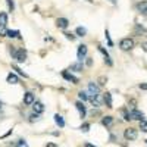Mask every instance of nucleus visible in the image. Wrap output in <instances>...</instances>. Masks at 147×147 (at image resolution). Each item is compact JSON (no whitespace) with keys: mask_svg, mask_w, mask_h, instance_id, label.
Listing matches in <instances>:
<instances>
[{"mask_svg":"<svg viewBox=\"0 0 147 147\" xmlns=\"http://www.w3.org/2000/svg\"><path fill=\"white\" fill-rule=\"evenodd\" d=\"M140 129H141V132H147V119L140 122Z\"/></svg>","mask_w":147,"mask_h":147,"instance_id":"nucleus-28","label":"nucleus"},{"mask_svg":"<svg viewBox=\"0 0 147 147\" xmlns=\"http://www.w3.org/2000/svg\"><path fill=\"white\" fill-rule=\"evenodd\" d=\"M109 2L112 3V5H116V0H109Z\"/></svg>","mask_w":147,"mask_h":147,"instance_id":"nucleus-40","label":"nucleus"},{"mask_svg":"<svg viewBox=\"0 0 147 147\" xmlns=\"http://www.w3.org/2000/svg\"><path fill=\"white\" fill-rule=\"evenodd\" d=\"M55 124L59 127V128H63L65 127V119H63V116L62 115H59V113H55Z\"/></svg>","mask_w":147,"mask_h":147,"instance_id":"nucleus-13","label":"nucleus"},{"mask_svg":"<svg viewBox=\"0 0 147 147\" xmlns=\"http://www.w3.org/2000/svg\"><path fill=\"white\" fill-rule=\"evenodd\" d=\"M63 35L66 37V38H68V40H71V41H74V40H75V38H77V35H74V34H71V32H65Z\"/></svg>","mask_w":147,"mask_h":147,"instance_id":"nucleus-31","label":"nucleus"},{"mask_svg":"<svg viewBox=\"0 0 147 147\" xmlns=\"http://www.w3.org/2000/svg\"><path fill=\"white\" fill-rule=\"evenodd\" d=\"M138 87H140L141 90H146V91H147V82H141V84H138Z\"/></svg>","mask_w":147,"mask_h":147,"instance_id":"nucleus-34","label":"nucleus"},{"mask_svg":"<svg viewBox=\"0 0 147 147\" xmlns=\"http://www.w3.org/2000/svg\"><path fill=\"white\" fill-rule=\"evenodd\" d=\"M7 25V13L6 12H0V27L5 28Z\"/></svg>","mask_w":147,"mask_h":147,"instance_id":"nucleus-19","label":"nucleus"},{"mask_svg":"<svg viewBox=\"0 0 147 147\" xmlns=\"http://www.w3.org/2000/svg\"><path fill=\"white\" fill-rule=\"evenodd\" d=\"M13 146H15V147H30V146H28V143H27L25 140H24V138L16 140V141L13 143Z\"/></svg>","mask_w":147,"mask_h":147,"instance_id":"nucleus-23","label":"nucleus"},{"mask_svg":"<svg viewBox=\"0 0 147 147\" xmlns=\"http://www.w3.org/2000/svg\"><path fill=\"white\" fill-rule=\"evenodd\" d=\"M105 38H106L109 47H113V41H112V38H110V35H109V31H107V30H105Z\"/></svg>","mask_w":147,"mask_h":147,"instance_id":"nucleus-26","label":"nucleus"},{"mask_svg":"<svg viewBox=\"0 0 147 147\" xmlns=\"http://www.w3.org/2000/svg\"><path fill=\"white\" fill-rule=\"evenodd\" d=\"M122 116H124L125 121H132V119H134V118H132V113H131V110H124V112H122Z\"/></svg>","mask_w":147,"mask_h":147,"instance_id":"nucleus-24","label":"nucleus"},{"mask_svg":"<svg viewBox=\"0 0 147 147\" xmlns=\"http://www.w3.org/2000/svg\"><path fill=\"white\" fill-rule=\"evenodd\" d=\"M87 2H93V0H87Z\"/></svg>","mask_w":147,"mask_h":147,"instance_id":"nucleus-42","label":"nucleus"},{"mask_svg":"<svg viewBox=\"0 0 147 147\" xmlns=\"http://www.w3.org/2000/svg\"><path fill=\"white\" fill-rule=\"evenodd\" d=\"M44 105L41 103V102H34V105H32V110L35 113H38V115H41L43 112H44Z\"/></svg>","mask_w":147,"mask_h":147,"instance_id":"nucleus-11","label":"nucleus"},{"mask_svg":"<svg viewBox=\"0 0 147 147\" xmlns=\"http://www.w3.org/2000/svg\"><path fill=\"white\" fill-rule=\"evenodd\" d=\"M90 128H91V125L88 124V122H82L81 127H80V129H81L82 132H88V131H90Z\"/></svg>","mask_w":147,"mask_h":147,"instance_id":"nucleus-25","label":"nucleus"},{"mask_svg":"<svg viewBox=\"0 0 147 147\" xmlns=\"http://www.w3.org/2000/svg\"><path fill=\"white\" fill-rule=\"evenodd\" d=\"M82 68H84V65H82V62H80V60L71 63V66H69V69L74 71V72H82Z\"/></svg>","mask_w":147,"mask_h":147,"instance_id":"nucleus-12","label":"nucleus"},{"mask_svg":"<svg viewBox=\"0 0 147 147\" xmlns=\"http://www.w3.org/2000/svg\"><path fill=\"white\" fill-rule=\"evenodd\" d=\"M146 144H147V140H146Z\"/></svg>","mask_w":147,"mask_h":147,"instance_id":"nucleus-43","label":"nucleus"},{"mask_svg":"<svg viewBox=\"0 0 147 147\" xmlns=\"http://www.w3.org/2000/svg\"><path fill=\"white\" fill-rule=\"evenodd\" d=\"M75 34H77V37H85V34H87V30H85L84 27H77V28H75Z\"/></svg>","mask_w":147,"mask_h":147,"instance_id":"nucleus-22","label":"nucleus"},{"mask_svg":"<svg viewBox=\"0 0 147 147\" xmlns=\"http://www.w3.org/2000/svg\"><path fill=\"white\" fill-rule=\"evenodd\" d=\"M97 49H99V52H100V53H102V55L105 56V59L110 57V56H109V53H107V50H106V49H105L103 46H97Z\"/></svg>","mask_w":147,"mask_h":147,"instance_id":"nucleus-27","label":"nucleus"},{"mask_svg":"<svg viewBox=\"0 0 147 147\" xmlns=\"http://www.w3.org/2000/svg\"><path fill=\"white\" fill-rule=\"evenodd\" d=\"M6 37H9V38H21V32L18 30H7Z\"/></svg>","mask_w":147,"mask_h":147,"instance_id":"nucleus-17","label":"nucleus"},{"mask_svg":"<svg viewBox=\"0 0 147 147\" xmlns=\"http://www.w3.org/2000/svg\"><path fill=\"white\" fill-rule=\"evenodd\" d=\"M10 134H12V129H9V131H7L6 134H3V136H2V137H0V140H3V138H6V137H9V136H10Z\"/></svg>","mask_w":147,"mask_h":147,"instance_id":"nucleus-36","label":"nucleus"},{"mask_svg":"<svg viewBox=\"0 0 147 147\" xmlns=\"http://www.w3.org/2000/svg\"><path fill=\"white\" fill-rule=\"evenodd\" d=\"M100 124H102L103 127H106V128L112 127V124H113V116H103L102 121H100Z\"/></svg>","mask_w":147,"mask_h":147,"instance_id":"nucleus-14","label":"nucleus"},{"mask_svg":"<svg viewBox=\"0 0 147 147\" xmlns=\"http://www.w3.org/2000/svg\"><path fill=\"white\" fill-rule=\"evenodd\" d=\"M75 107H77V110L80 112V118H81V119H84V118H85V115H87V109H85L84 102H81V100L75 102Z\"/></svg>","mask_w":147,"mask_h":147,"instance_id":"nucleus-7","label":"nucleus"},{"mask_svg":"<svg viewBox=\"0 0 147 147\" xmlns=\"http://www.w3.org/2000/svg\"><path fill=\"white\" fill-rule=\"evenodd\" d=\"M85 65L91 66V65H93V59H91V57H87V60H85Z\"/></svg>","mask_w":147,"mask_h":147,"instance_id":"nucleus-35","label":"nucleus"},{"mask_svg":"<svg viewBox=\"0 0 147 147\" xmlns=\"http://www.w3.org/2000/svg\"><path fill=\"white\" fill-rule=\"evenodd\" d=\"M134 46H136V43H134L132 38H129V37H127V38H122L119 41V49L124 52H128L131 50V49H134Z\"/></svg>","mask_w":147,"mask_h":147,"instance_id":"nucleus-3","label":"nucleus"},{"mask_svg":"<svg viewBox=\"0 0 147 147\" xmlns=\"http://www.w3.org/2000/svg\"><path fill=\"white\" fill-rule=\"evenodd\" d=\"M103 100H105V103H106V107H109V109L113 107V106H112V94H110V93H105Z\"/></svg>","mask_w":147,"mask_h":147,"instance_id":"nucleus-18","label":"nucleus"},{"mask_svg":"<svg viewBox=\"0 0 147 147\" xmlns=\"http://www.w3.org/2000/svg\"><path fill=\"white\" fill-rule=\"evenodd\" d=\"M78 99H80L81 102H87V100L90 99V94H88L87 91H80V93H78Z\"/></svg>","mask_w":147,"mask_h":147,"instance_id":"nucleus-20","label":"nucleus"},{"mask_svg":"<svg viewBox=\"0 0 147 147\" xmlns=\"http://www.w3.org/2000/svg\"><path fill=\"white\" fill-rule=\"evenodd\" d=\"M141 47H143L144 52H147V43H141Z\"/></svg>","mask_w":147,"mask_h":147,"instance_id":"nucleus-39","label":"nucleus"},{"mask_svg":"<svg viewBox=\"0 0 147 147\" xmlns=\"http://www.w3.org/2000/svg\"><path fill=\"white\" fill-rule=\"evenodd\" d=\"M87 53H88V47L85 46V44H80L78 46V50H77V57H78L80 62H82V60L85 59Z\"/></svg>","mask_w":147,"mask_h":147,"instance_id":"nucleus-4","label":"nucleus"},{"mask_svg":"<svg viewBox=\"0 0 147 147\" xmlns=\"http://www.w3.org/2000/svg\"><path fill=\"white\" fill-rule=\"evenodd\" d=\"M6 81H7V84H19V77L16 75V74L10 72L7 75V78H6Z\"/></svg>","mask_w":147,"mask_h":147,"instance_id":"nucleus-15","label":"nucleus"},{"mask_svg":"<svg viewBox=\"0 0 147 147\" xmlns=\"http://www.w3.org/2000/svg\"><path fill=\"white\" fill-rule=\"evenodd\" d=\"M84 147H97V146H94L91 143H84Z\"/></svg>","mask_w":147,"mask_h":147,"instance_id":"nucleus-38","label":"nucleus"},{"mask_svg":"<svg viewBox=\"0 0 147 147\" xmlns=\"http://www.w3.org/2000/svg\"><path fill=\"white\" fill-rule=\"evenodd\" d=\"M56 25L60 30H66L69 27V19L68 18H57L56 19Z\"/></svg>","mask_w":147,"mask_h":147,"instance_id":"nucleus-9","label":"nucleus"},{"mask_svg":"<svg viewBox=\"0 0 147 147\" xmlns=\"http://www.w3.org/2000/svg\"><path fill=\"white\" fill-rule=\"evenodd\" d=\"M40 119V115L38 113H35V112H32L31 115H30V122H34V121H38Z\"/></svg>","mask_w":147,"mask_h":147,"instance_id":"nucleus-29","label":"nucleus"},{"mask_svg":"<svg viewBox=\"0 0 147 147\" xmlns=\"http://www.w3.org/2000/svg\"><path fill=\"white\" fill-rule=\"evenodd\" d=\"M34 102H35V96H34V93L27 91L25 94H24V105L31 106V105H34Z\"/></svg>","mask_w":147,"mask_h":147,"instance_id":"nucleus-8","label":"nucleus"},{"mask_svg":"<svg viewBox=\"0 0 147 147\" xmlns=\"http://www.w3.org/2000/svg\"><path fill=\"white\" fill-rule=\"evenodd\" d=\"M60 74H62V77H63L66 81H69V82H72V84H80V80L74 75V74H71L69 71H62Z\"/></svg>","mask_w":147,"mask_h":147,"instance_id":"nucleus-6","label":"nucleus"},{"mask_svg":"<svg viewBox=\"0 0 147 147\" xmlns=\"http://www.w3.org/2000/svg\"><path fill=\"white\" fill-rule=\"evenodd\" d=\"M88 93H90V97H97L100 94V87L91 81V82H88Z\"/></svg>","mask_w":147,"mask_h":147,"instance_id":"nucleus-5","label":"nucleus"},{"mask_svg":"<svg viewBox=\"0 0 147 147\" xmlns=\"http://www.w3.org/2000/svg\"><path fill=\"white\" fill-rule=\"evenodd\" d=\"M137 10L140 12V13H143V15H147V0L146 2H140V3H137Z\"/></svg>","mask_w":147,"mask_h":147,"instance_id":"nucleus-16","label":"nucleus"},{"mask_svg":"<svg viewBox=\"0 0 147 147\" xmlns=\"http://www.w3.org/2000/svg\"><path fill=\"white\" fill-rule=\"evenodd\" d=\"M137 137H138V129H137V128H132V127L125 128V131H124V138H125L127 141H134V140H137Z\"/></svg>","mask_w":147,"mask_h":147,"instance_id":"nucleus-2","label":"nucleus"},{"mask_svg":"<svg viewBox=\"0 0 147 147\" xmlns=\"http://www.w3.org/2000/svg\"><path fill=\"white\" fill-rule=\"evenodd\" d=\"M106 84V78L105 77H100L99 78V87H102V85H105Z\"/></svg>","mask_w":147,"mask_h":147,"instance_id":"nucleus-33","label":"nucleus"},{"mask_svg":"<svg viewBox=\"0 0 147 147\" xmlns=\"http://www.w3.org/2000/svg\"><path fill=\"white\" fill-rule=\"evenodd\" d=\"M2 106H3V103H2V102H0V110H2Z\"/></svg>","mask_w":147,"mask_h":147,"instance_id":"nucleus-41","label":"nucleus"},{"mask_svg":"<svg viewBox=\"0 0 147 147\" xmlns=\"http://www.w3.org/2000/svg\"><path fill=\"white\" fill-rule=\"evenodd\" d=\"M6 3H7L10 12H13V10H15V3H13V0H6Z\"/></svg>","mask_w":147,"mask_h":147,"instance_id":"nucleus-30","label":"nucleus"},{"mask_svg":"<svg viewBox=\"0 0 147 147\" xmlns=\"http://www.w3.org/2000/svg\"><path fill=\"white\" fill-rule=\"evenodd\" d=\"M46 147H57V144H56V143H47Z\"/></svg>","mask_w":147,"mask_h":147,"instance_id":"nucleus-37","label":"nucleus"},{"mask_svg":"<svg viewBox=\"0 0 147 147\" xmlns=\"http://www.w3.org/2000/svg\"><path fill=\"white\" fill-rule=\"evenodd\" d=\"M12 69H13V71H16V74H18V75H21V77H24V78H28V75H27V74L24 72L21 68H18L15 63H12Z\"/></svg>","mask_w":147,"mask_h":147,"instance_id":"nucleus-21","label":"nucleus"},{"mask_svg":"<svg viewBox=\"0 0 147 147\" xmlns=\"http://www.w3.org/2000/svg\"><path fill=\"white\" fill-rule=\"evenodd\" d=\"M10 52L12 55H13V59L16 60L18 63H22V62H25L27 60V52L24 50V49H10Z\"/></svg>","mask_w":147,"mask_h":147,"instance_id":"nucleus-1","label":"nucleus"},{"mask_svg":"<svg viewBox=\"0 0 147 147\" xmlns=\"http://www.w3.org/2000/svg\"><path fill=\"white\" fill-rule=\"evenodd\" d=\"M131 113H132V118H134V119H137L138 122H141V121L146 119V118H144V113L141 112V110L136 109V107H132V109H131Z\"/></svg>","mask_w":147,"mask_h":147,"instance_id":"nucleus-10","label":"nucleus"},{"mask_svg":"<svg viewBox=\"0 0 147 147\" xmlns=\"http://www.w3.org/2000/svg\"><path fill=\"white\" fill-rule=\"evenodd\" d=\"M136 31L137 32H146V28L144 27H140L138 24H137V25H136Z\"/></svg>","mask_w":147,"mask_h":147,"instance_id":"nucleus-32","label":"nucleus"}]
</instances>
